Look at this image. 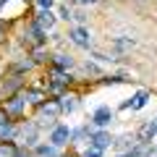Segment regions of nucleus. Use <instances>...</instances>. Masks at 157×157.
Listing matches in <instances>:
<instances>
[{"instance_id": "1", "label": "nucleus", "mask_w": 157, "mask_h": 157, "mask_svg": "<svg viewBox=\"0 0 157 157\" xmlns=\"http://www.w3.org/2000/svg\"><path fill=\"white\" fill-rule=\"evenodd\" d=\"M58 113H60V105L58 102H50L47 107H42V113H39V126H55Z\"/></svg>"}, {"instance_id": "2", "label": "nucleus", "mask_w": 157, "mask_h": 157, "mask_svg": "<svg viewBox=\"0 0 157 157\" xmlns=\"http://www.w3.org/2000/svg\"><path fill=\"white\" fill-rule=\"evenodd\" d=\"M68 37H71V42H73V45H78V47H84V50H89L92 37H89V32H86V29L76 26V29H71V32H68Z\"/></svg>"}, {"instance_id": "3", "label": "nucleus", "mask_w": 157, "mask_h": 157, "mask_svg": "<svg viewBox=\"0 0 157 157\" xmlns=\"http://www.w3.org/2000/svg\"><path fill=\"white\" fill-rule=\"evenodd\" d=\"M68 139H71V128H68V126H55L52 134H50V144H52V147L68 144Z\"/></svg>"}, {"instance_id": "4", "label": "nucleus", "mask_w": 157, "mask_h": 157, "mask_svg": "<svg viewBox=\"0 0 157 157\" xmlns=\"http://www.w3.org/2000/svg\"><path fill=\"white\" fill-rule=\"evenodd\" d=\"M113 136L107 134V131H97V134H92V147H97V149H107V147H113Z\"/></svg>"}, {"instance_id": "5", "label": "nucleus", "mask_w": 157, "mask_h": 157, "mask_svg": "<svg viewBox=\"0 0 157 157\" xmlns=\"http://www.w3.org/2000/svg\"><path fill=\"white\" fill-rule=\"evenodd\" d=\"M110 121H113V110L110 107H97L94 115H92V123L94 126H107Z\"/></svg>"}, {"instance_id": "6", "label": "nucleus", "mask_w": 157, "mask_h": 157, "mask_svg": "<svg viewBox=\"0 0 157 157\" xmlns=\"http://www.w3.org/2000/svg\"><path fill=\"white\" fill-rule=\"evenodd\" d=\"M147 100H149V92H144V89H141V92H136V94H134V100H131V102H126V110H128V107H131V110H141V107H144L147 105Z\"/></svg>"}, {"instance_id": "7", "label": "nucleus", "mask_w": 157, "mask_h": 157, "mask_svg": "<svg viewBox=\"0 0 157 157\" xmlns=\"http://www.w3.org/2000/svg\"><path fill=\"white\" fill-rule=\"evenodd\" d=\"M37 24L42 29H52L55 26V16H52L50 11H39V18H37Z\"/></svg>"}, {"instance_id": "8", "label": "nucleus", "mask_w": 157, "mask_h": 157, "mask_svg": "<svg viewBox=\"0 0 157 157\" xmlns=\"http://www.w3.org/2000/svg\"><path fill=\"white\" fill-rule=\"evenodd\" d=\"M21 110H24V97H13V100L6 105V113H11V115H18Z\"/></svg>"}, {"instance_id": "9", "label": "nucleus", "mask_w": 157, "mask_h": 157, "mask_svg": "<svg viewBox=\"0 0 157 157\" xmlns=\"http://www.w3.org/2000/svg\"><path fill=\"white\" fill-rule=\"evenodd\" d=\"M152 136H155V126H152V121H149V123H144V126L139 128V134H136V139H139V141H149Z\"/></svg>"}, {"instance_id": "10", "label": "nucleus", "mask_w": 157, "mask_h": 157, "mask_svg": "<svg viewBox=\"0 0 157 157\" xmlns=\"http://www.w3.org/2000/svg\"><path fill=\"white\" fill-rule=\"evenodd\" d=\"M121 149H134L136 147V136H131V134H126V136H121Z\"/></svg>"}, {"instance_id": "11", "label": "nucleus", "mask_w": 157, "mask_h": 157, "mask_svg": "<svg viewBox=\"0 0 157 157\" xmlns=\"http://www.w3.org/2000/svg\"><path fill=\"white\" fill-rule=\"evenodd\" d=\"M58 105H60V110L71 113L73 107H76V102H73V97H63V102H58Z\"/></svg>"}, {"instance_id": "12", "label": "nucleus", "mask_w": 157, "mask_h": 157, "mask_svg": "<svg viewBox=\"0 0 157 157\" xmlns=\"http://www.w3.org/2000/svg\"><path fill=\"white\" fill-rule=\"evenodd\" d=\"M37 155L39 157H55V147H37Z\"/></svg>"}, {"instance_id": "13", "label": "nucleus", "mask_w": 157, "mask_h": 157, "mask_svg": "<svg viewBox=\"0 0 157 157\" xmlns=\"http://www.w3.org/2000/svg\"><path fill=\"white\" fill-rule=\"evenodd\" d=\"M6 136H13V126L8 123V121H6V123H0V139H6Z\"/></svg>"}, {"instance_id": "14", "label": "nucleus", "mask_w": 157, "mask_h": 157, "mask_svg": "<svg viewBox=\"0 0 157 157\" xmlns=\"http://www.w3.org/2000/svg\"><path fill=\"white\" fill-rule=\"evenodd\" d=\"M24 100H29V102H42V92H37V89H29Z\"/></svg>"}, {"instance_id": "15", "label": "nucleus", "mask_w": 157, "mask_h": 157, "mask_svg": "<svg viewBox=\"0 0 157 157\" xmlns=\"http://www.w3.org/2000/svg\"><path fill=\"white\" fill-rule=\"evenodd\" d=\"M0 157H16V149H13L11 144H3L0 147Z\"/></svg>"}, {"instance_id": "16", "label": "nucleus", "mask_w": 157, "mask_h": 157, "mask_svg": "<svg viewBox=\"0 0 157 157\" xmlns=\"http://www.w3.org/2000/svg\"><path fill=\"white\" fill-rule=\"evenodd\" d=\"M58 66H60V68H71V66H73V58H68V55H58Z\"/></svg>"}, {"instance_id": "17", "label": "nucleus", "mask_w": 157, "mask_h": 157, "mask_svg": "<svg viewBox=\"0 0 157 157\" xmlns=\"http://www.w3.org/2000/svg\"><path fill=\"white\" fill-rule=\"evenodd\" d=\"M115 47L118 50H128V47H134V42L131 39H115Z\"/></svg>"}, {"instance_id": "18", "label": "nucleus", "mask_w": 157, "mask_h": 157, "mask_svg": "<svg viewBox=\"0 0 157 157\" xmlns=\"http://www.w3.org/2000/svg\"><path fill=\"white\" fill-rule=\"evenodd\" d=\"M81 157H102V152L97 149V147H89V149H84V155Z\"/></svg>"}, {"instance_id": "19", "label": "nucleus", "mask_w": 157, "mask_h": 157, "mask_svg": "<svg viewBox=\"0 0 157 157\" xmlns=\"http://www.w3.org/2000/svg\"><path fill=\"white\" fill-rule=\"evenodd\" d=\"M37 3H39L42 11H50V8H52V0H37Z\"/></svg>"}, {"instance_id": "20", "label": "nucleus", "mask_w": 157, "mask_h": 157, "mask_svg": "<svg viewBox=\"0 0 157 157\" xmlns=\"http://www.w3.org/2000/svg\"><path fill=\"white\" fill-rule=\"evenodd\" d=\"M6 121H8V113H6V110H0V123H6Z\"/></svg>"}, {"instance_id": "21", "label": "nucleus", "mask_w": 157, "mask_h": 157, "mask_svg": "<svg viewBox=\"0 0 157 157\" xmlns=\"http://www.w3.org/2000/svg\"><path fill=\"white\" fill-rule=\"evenodd\" d=\"M3 37H6V29H3V26H0V42H3Z\"/></svg>"}, {"instance_id": "22", "label": "nucleus", "mask_w": 157, "mask_h": 157, "mask_svg": "<svg viewBox=\"0 0 157 157\" xmlns=\"http://www.w3.org/2000/svg\"><path fill=\"white\" fill-rule=\"evenodd\" d=\"M152 126H155V139H157V121H152Z\"/></svg>"}, {"instance_id": "23", "label": "nucleus", "mask_w": 157, "mask_h": 157, "mask_svg": "<svg viewBox=\"0 0 157 157\" xmlns=\"http://www.w3.org/2000/svg\"><path fill=\"white\" fill-rule=\"evenodd\" d=\"M6 3H11V0H0V6H6Z\"/></svg>"}, {"instance_id": "24", "label": "nucleus", "mask_w": 157, "mask_h": 157, "mask_svg": "<svg viewBox=\"0 0 157 157\" xmlns=\"http://www.w3.org/2000/svg\"><path fill=\"white\" fill-rule=\"evenodd\" d=\"M81 3H94V0H81Z\"/></svg>"}]
</instances>
